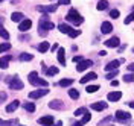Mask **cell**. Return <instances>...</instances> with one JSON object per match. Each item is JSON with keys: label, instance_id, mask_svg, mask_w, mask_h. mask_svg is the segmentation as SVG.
<instances>
[{"label": "cell", "instance_id": "cell-41", "mask_svg": "<svg viewBox=\"0 0 134 126\" xmlns=\"http://www.w3.org/2000/svg\"><path fill=\"white\" fill-rule=\"evenodd\" d=\"M73 61H75V62H81L84 59H82V56H73Z\"/></svg>", "mask_w": 134, "mask_h": 126}, {"label": "cell", "instance_id": "cell-9", "mask_svg": "<svg viewBox=\"0 0 134 126\" xmlns=\"http://www.w3.org/2000/svg\"><path fill=\"white\" fill-rule=\"evenodd\" d=\"M119 64H120V59H114V61H110L108 64L105 65V70H107V71H113V70H117Z\"/></svg>", "mask_w": 134, "mask_h": 126}, {"label": "cell", "instance_id": "cell-37", "mask_svg": "<svg viewBox=\"0 0 134 126\" xmlns=\"http://www.w3.org/2000/svg\"><path fill=\"white\" fill-rule=\"evenodd\" d=\"M124 81H125V82H134V73H131V75L126 73V75L124 76Z\"/></svg>", "mask_w": 134, "mask_h": 126}, {"label": "cell", "instance_id": "cell-5", "mask_svg": "<svg viewBox=\"0 0 134 126\" xmlns=\"http://www.w3.org/2000/svg\"><path fill=\"white\" fill-rule=\"evenodd\" d=\"M90 65H93L92 59H84V61H81V62L76 65V70H78V71H84L85 68H88Z\"/></svg>", "mask_w": 134, "mask_h": 126}, {"label": "cell", "instance_id": "cell-24", "mask_svg": "<svg viewBox=\"0 0 134 126\" xmlns=\"http://www.w3.org/2000/svg\"><path fill=\"white\" fill-rule=\"evenodd\" d=\"M107 8H108V2H105V0H100L99 3L96 5L98 11H104V9H107Z\"/></svg>", "mask_w": 134, "mask_h": 126}, {"label": "cell", "instance_id": "cell-38", "mask_svg": "<svg viewBox=\"0 0 134 126\" xmlns=\"http://www.w3.org/2000/svg\"><path fill=\"white\" fill-rule=\"evenodd\" d=\"M119 14H120V12H119L117 9H113V11H110V17L114 18V20H116V18L119 17Z\"/></svg>", "mask_w": 134, "mask_h": 126}, {"label": "cell", "instance_id": "cell-13", "mask_svg": "<svg viewBox=\"0 0 134 126\" xmlns=\"http://www.w3.org/2000/svg\"><path fill=\"white\" fill-rule=\"evenodd\" d=\"M107 97H108V100H110V102H117L119 99H120V97H122V93H120V91L108 93V96H107Z\"/></svg>", "mask_w": 134, "mask_h": 126}, {"label": "cell", "instance_id": "cell-40", "mask_svg": "<svg viewBox=\"0 0 134 126\" xmlns=\"http://www.w3.org/2000/svg\"><path fill=\"white\" fill-rule=\"evenodd\" d=\"M81 34V32H79V31H78V29H75V31H72V32H70V37H72V38H75V37H78V35Z\"/></svg>", "mask_w": 134, "mask_h": 126}, {"label": "cell", "instance_id": "cell-44", "mask_svg": "<svg viewBox=\"0 0 134 126\" xmlns=\"http://www.w3.org/2000/svg\"><path fill=\"white\" fill-rule=\"evenodd\" d=\"M70 0H59V5H69Z\"/></svg>", "mask_w": 134, "mask_h": 126}, {"label": "cell", "instance_id": "cell-16", "mask_svg": "<svg viewBox=\"0 0 134 126\" xmlns=\"http://www.w3.org/2000/svg\"><path fill=\"white\" fill-rule=\"evenodd\" d=\"M92 109H94V111H104V109H107V103L105 102H96V103L92 105Z\"/></svg>", "mask_w": 134, "mask_h": 126}, {"label": "cell", "instance_id": "cell-39", "mask_svg": "<svg viewBox=\"0 0 134 126\" xmlns=\"http://www.w3.org/2000/svg\"><path fill=\"white\" fill-rule=\"evenodd\" d=\"M131 21H134V12H131V14L125 18V21H124V23H125V25H128V23H131Z\"/></svg>", "mask_w": 134, "mask_h": 126}, {"label": "cell", "instance_id": "cell-29", "mask_svg": "<svg viewBox=\"0 0 134 126\" xmlns=\"http://www.w3.org/2000/svg\"><path fill=\"white\" fill-rule=\"evenodd\" d=\"M0 37H2L3 40H8V38H9V32L3 27V26H0Z\"/></svg>", "mask_w": 134, "mask_h": 126}, {"label": "cell", "instance_id": "cell-15", "mask_svg": "<svg viewBox=\"0 0 134 126\" xmlns=\"http://www.w3.org/2000/svg\"><path fill=\"white\" fill-rule=\"evenodd\" d=\"M119 43H120V40H119L117 37H113V38H110L108 41H105V46H107V47H117Z\"/></svg>", "mask_w": 134, "mask_h": 126}, {"label": "cell", "instance_id": "cell-27", "mask_svg": "<svg viewBox=\"0 0 134 126\" xmlns=\"http://www.w3.org/2000/svg\"><path fill=\"white\" fill-rule=\"evenodd\" d=\"M18 59H20V61H32L34 56L31 53H21V55L18 56Z\"/></svg>", "mask_w": 134, "mask_h": 126}, {"label": "cell", "instance_id": "cell-43", "mask_svg": "<svg viewBox=\"0 0 134 126\" xmlns=\"http://www.w3.org/2000/svg\"><path fill=\"white\" fill-rule=\"evenodd\" d=\"M38 34L43 35V37H46V35H47V31H43V29H40V31H38Z\"/></svg>", "mask_w": 134, "mask_h": 126}, {"label": "cell", "instance_id": "cell-50", "mask_svg": "<svg viewBox=\"0 0 134 126\" xmlns=\"http://www.w3.org/2000/svg\"><path fill=\"white\" fill-rule=\"evenodd\" d=\"M130 106H131V108H134V102H130Z\"/></svg>", "mask_w": 134, "mask_h": 126}, {"label": "cell", "instance_id": "cell-35", "mask_svg": "<svg viewBox=\"0 0 134 126\" xmlns=\"http://www.w3.org/2000/svg\"><path fill=\"white\" fill-rule=\"evenodd\" d=\"M85 90H87V93H96L99 90V85H90V87H87Z\"/></svg>", "mask_w": 134, "mask_h": 126}, {"label": "cell", "instance_id": "cell-49", "mask_svg": "<svg viewBox=\"0 0 134 126\" xmlns=\"http://www.w3.org/2000/svg\"><path fill=\"white\" fill-rule=\"evenodd\" d=\"M55 126H63V122H61V120H59V122H57V125Z\"/></svg>", "mask_w": 134, "mask_h": 126}, {"label": "cell", "instance_id": "cell-47", "mask_svg": "<svg viewBox=\"0 0 134 126\" xmlns=\"http://www.w3.org/2000/svg\"><path fill=\"white\" fill-rule=\"evenodd\" d=\"M111 85H113V87H117V85H119V82H117V81H111Z\"/></svg>", "mask_w": 134, "mask_h": 126}, {"label": "cell", "instance_id": "cell-14", "mask_svg": "<svg viewBox=\"0 0 134 126\" xmlns=\"http://www.w3.org/2000/svg\"><path fill=\"white\" fill-rule=\"evenodd\" d=\"M49 108L52 109H63L64 108V103L61 100H50L49 102Z\"/></svg>", "mask_w": 134, "mask_h": 126}, {"label": "cell", "instance_id": "cell-8", "mask_svg": "<svg viewBox=\"0 0 134 126\" xmlns=\"http://www.w3.org/2000/svg\"><path fill=\"white\" fill-rule=\"evenodd\" d=\"M31 26H32V20H27V18H26V20H23V21L18 25V29H20L21 32H26V31L31 29Z\"/></svg>", "mask_w": 134, "mask_h": 126}, {"label": "cell", "instance_id": "cell-30", "mask_svg": "<svg viewBox=\"0 0 134 126\" xmlns=\"http://www.w3.org/2000/svg\"><path fill=\"white\" fill-rule=\"evenodd\" d=\"M25 109L26 111H29V112H34V111H35V105H34V102H26L25 103Z\"/></svg>", "mask_w": 134, "mask_h": 126}, {"label": "cell", "instance_id": "cell-36", "mask_svg": "<svg viewBox=\"0 0 134 126\" xmlns=\"http://www.w3.org/2000/svg\"><path fill=\"white\" fill-rule=\"evenodd\" d=\"M84 114H87V108H78L75 111V116H78V117L79 116H84Z\"/></svg>", "mask_w": 134, "mask_h": 126}, {"label": "cell", "instance_id": "cell-7", "mask_svg": "<svg viewBox=\"0 0 134 126\" xmlns=\"http://www.w3.org/2000/svg\"><path fill=\"white\" fill-rule=\"evenodd\" d=\"M40 29H43V31H50V29H55V25L53 23H50V21H47V20H40Z\"/></svg>", "mask_w": 134, "mask_h": 126}, {"label": "cell", "instance_id": "cell-26", "mask_svg": "<svg viewBox=\"0 0 134 126\" xmlns=\"http://www.w3.org/2000/svg\"><path fill=\"white\" fill-rule=\"evenodd\" d=\"M18 123V120H2L0 118V126H12V125H17Z\"/></svg>", "mask_w": 134, "mask_h": 126}, {"label": "cell", "instance_id": "cell-17", "mask_svg": "<svg viewBox=\"0 0 134 126\" xmlns=\"http://www.w3.org/2000/svg\"><path fill=\"white\" fill-rule=\"evenodd\" d=\"M64 56H66V50H64L63 47L58 49V62L61 64V65H64V64H66V58H64Z\"/></svg>", "mask_w": 134, "mask_h": 126}, {"label": "cell", "instance_id": "cell-48", "mask_svg": "<svg viewBox=\"0 0 134 126\" xmlns=\"http://www.w3.org/2000/svg\"><path fill=\"white\" fill-rule=\"evenodd\" d=\"M99 55H100V56H105V55H107V52H105V50H100Z\"/></svg>", "mask_w": 134, "mask_h": 126}, {"label": "cell", "instance_id": "cell-22", "mask_svg": "<svg viewBox=\"0 0 134 126\" xmlns=\"http://www.w3.org/2000/svg\"><path fill=\"white\" fill-rule=\"evenodd\" d=\"M18 105H20V102L18 100H12L8 106H6V112H12V111H15V109L18 108Z\"/></svg>", "mask_w": 134, "mask_h": 126}, {"label": "cell", "instance_id": "cell-33", "mask_svg": "<svg viewBox=\"0 0 134 126\" xmlns=\"http://www.w3.org/2000/svg\"><path fill=\"white\" fill-rule=\"evenodd\" d=\"M69 96H70L72 99H78V97H79V91H78V90H69Z\"/></svg>", "mask_w": 134, "mask_h": 126}, {"label": "cell", "instance_id": "cell-51", "mask_svg": "<svg viewBox=\"0 0 134 126\" xmlns=\"http://www.w3.org/2000/svg\"><path fill=\"white\" fill-rule=\"evenodd\" d=\"M20 126H25V125H20Z\"/></svg>", "mask_w": 134, "mask_h": 126}, {"label": "cell", "instance_id": "cell-1", "mask_svg": "<svg viewBox=\"0 0 134 126\" xmlns=\"http://www.w3.org/2000/svg\"><path fill=\"white\" fill-rule=\"evenodd\" d=\"M66 18L70 21V23H73V25H81V23L84 21V18L78 14V11H76V9H70Z\"/></svg>", "mask_w": 134, "mask_h": 126}, {"label": "cell", "instance_id": "cell-52", "mask_svg": "<svg viewBox=\"0 0 134 126\" xmlns=\"http://www.w3.org/2000/svg\"><path fill=\"white\" fill-rule=\"evenodd\" d=\"M0 2H2V0H0Z\"/></svg>", "mask_w": 134, "mask_h": 126}, {"label": "cell", "instance_id": "cell-2", "mask_svg": "<svg viewBox=\"0 0 134 126\" xmlns=\"http://www.w3.org/2000/svg\"><path fill=\"white\" fill-rule=\"evenodd\" d=\"M29 82L32 85H40V87H47V81H44L43 77H38V75H37V71H32L31 75H29Z\"/></svg>", "mask_w": 134, "mask_h": 126}, {"label": "cell", "instance_id": "cell-6", "mask_svg": "<svg viewBox=\"0 0 134 126\" xmlns=\"http://www.w3.org/2000/svg\"><path fill=\"white\" fill-rule=\"evenodd\" d=\"M38 123L43 126H53V117L52 116H44L38 120Z\"/></svg>", "mask_w": 134, "mask_h": 126}, {"label": "cell", "instance_id": "cell-23", "mask_svg": "<svg viewBox=\"0 0 134 126\" xmlns=\"http://www.w3.org/2000/svg\"><path fill=\"white\" fill-rule=\"evenodd\" d=\"M90 118H92V114H88V112H87V114H84V117L81 118V122H79V123H76V125H73V126H82V125H85Z\"/></svg>", "mask_w": 134, "mask_h": 126}, {"label": "cell", "instance_id": "cell-31", "mask_svg": "<svg viewBox=\"0 0 134 126\" xmlns=\"http://www.w3.org/2000/svg\"><path fill=\"white\" fill-rule=\"evenodd\" d=\"M117 75H119V70H113V71H110V73L105 76V77H107L108 81H114V77H116Z\"/></svg>", "mask_w": 134, "mask_h": 126}, {"label": "cell", "instance_id": "cell-11", "mask_svg": "<svg viewBox=\"0 0 134 126\" xmlns=\"http://www.w3.org/2000/svg\"><path fill=\"white\" fill-rule=\"evenodd\" d=\"M113 31V26H111V23L110 21H104L102 23V26H100V32L102 34H110Z\"/></svg>", "mask_w": 134, "mask_h": 126}, {"label": "cell", "instance_id": "cell-10", "mask_svg": "<svg viewBox=\"0 0 134 126\" xmlns=\"http://www.w3.org/2000/svg\"><path fill=\"white\" fill-rule=\"evenodd\" d=\"M116 118L117 120H122V122H128L130 118H131V116L128 114V112H125V111H116Z\"/></svg>", "mask_w": 134, "mask_h": 126}, {"label": "cell", "instance_id": "cell-20", "mask_svg": "<svg viewBox=\"0 0 134 126\" xmlns=\"http://www.w3.org/2000/svg\"><path fill=\"white\" fill-rule=\"evenodd\" d=\"M9 61H11V56H9V55H6V56H2V58H0V68H3V70H5V68L8 67Z\"/></svg>", "mask_w": 134, "mask_h": 126}, {"label": "cell", "instance_id": "cell-25", "mask_svg": "<svg viewBox=\"0 0 134 126\" xmlns=\"http://www.w3.org/2000/svg\"><path fill=\"white\" fill-rule=\"evenodd\" d=\"M38 50L41 52V53L47 52V50H49V43H47V41H43L41 44H38Z\"/></svg>", "mask_w": 134, "mask_h": 126}, {"label": "cell", "instance_id": "cell-32", "mask_svg": "<svg viewBox=\"0 0 134 126\" xmlns=\"http://www.w3.org/2000/svg\"><path fill=\"white\" fill-rule=\"evenodd\" d=\"M73 84V79H63V81H59V85L61 87H69V85Z\"/></svg>", "mask_w": 134, "mask_h": 126}, {"label": "cell", "instance_id": "cell-12", "mask_svg": "<svg viewBox=\"0 0 134 126\" xmlns=\"http://www.w3.org/2000/svg\"><path fill=\"white\" fill-rule=\"evenodd\" d=\"M40 12H55L57 11V5H49V6H37Z\"/></svg>", "mask_w": 134, "mask_h": 126}, {"label": "cell", "instance_id": "cell-45", "mask_svg": "<svg viewBox=\"0 0 134 126\" xmlns=\"http://www.w3.org/2000/svg\"><path fill=\"white\" fill-rule=\"evenodd\" d=\"M126 68H128L130 71H134V64H128V65H126Z\"/></svg>", "mask_w": 134, "mask_h": 126}, {"label": "cell", "instance_id": "cell-42", "mask_svg": "<svg viewBox=\"0 0 134 126\" xmlns=\"http://www.w3.org/2000/svg\"><path fill=\"white\" fill-rule=\"evenodd\" d=\"M6 99V93H0V102Z\"/></svg>", "mask_w": 134, "mask_h": 126}, {"label": "cell", "instance_id": "cell-46", "mask_svg": "<svg viewBox=\"0 0 134 126\" xmlns=\"http://www.w3.org/2000/svg\"><path fill=\"white\" fill-rule=\"evenodd\" d=\"M57 49H58V43H55V44L52 46V52H55V50H57Z\"/></svg>", "mask_w": 134, "mask_h": 126}, {"label": "cell", "instance_id": "cell-21", "mask_svg": "<svg viewBox=\"0 0 134 126\" xmlns=\"http://www.w3.org/2000/svg\"><path fill=\"white\" fill-rule=\"evenodd\" d=\"M25 15H23V14H21V12H12V15H11V20H12V21H20V23H21V21H23V20H25Z\"/></svg>", "mask_w": 134, "mask_h": 126}, {"label": "cell", "instance_id": "cell-3", "mask_svg": "<svg viewBox=\"0 0 134 126\" xmlns=\"http://www.w3.org/2000/svg\"><path fill=\"white\" fill-rule=\"evenodd\" d=\"M6 82H8L9 88L11 90H21L23 88V82L17 77V76H12V77H8V79H5Z\"/></svg>", "mask_w": 134, "mask_h": 126}, {"label": "cell", "instance_id": "cell-28", "mask_svg": "<svg viewBox=\"0 0 134 126\" xmlns=\"http://www.w3.org/2000/svg\"><path fill=\"white\" fill-rule=\"evenodd\" d=\"M58 71H59V68L58 67H50L46 70V73H47V76H53V75H58Z\"/></svg>", "mask_w": 134, "mask_h": 126}, {"label": "cell", "instance_id": "cell-19", "mask_svg": "<svg viewBox=\"0 0 134 126\" xmlns=\"http://www.w3.org/2000/svg\"><path fill=\"white\" fill-rule=\"evenodd\" d=\"M96 77H98V75H96V73H87L84 77H81V84H85V82L93 81V79H96Z\"/></svg>", "mask_w": 134, "mask_h": 126}, {"label": "cell", "instance_id": "cell-4", "mask_svg": "<svg viewBox=\"0 0 134 126\" xmlns=\"http://www.w3.org/2000/svg\"><path fill=\"white\" fill-rule=\"evenodd\" d=\"M47 93H49V90H46V88L35 90V91H31V93H29V97H31V99H38V97H41V96H46Z\"/></svg>", "mask_w": 134, "mask_h": 126}, {"label": "cell", "instance_id": "cell-18", "mask_svg": "<svg viewBox=\"0 0 134 126\" xmlns=\"http://www.w3.org/2000/svg\"><path fill=\"white\" fill-rule=\"evenodd\" d=\"M58 29H59V32H61V34H70V32L73 31V29H72L69 25H66V23H61V25L58 26Z\"/></svg>", "mask_w": 134, "mask_h": 126}, {"label": "cell", "instance_id": "cell-34", "mask_svg": "<svg viewBox=\"0 0 134 126\" xmlns=\"http://www.w3.org/2000/svg\"><path fill=\"white\" fill-rule=\"evenodd\" d=\"M9 49H11V44H9V43H3V44H0V53H2V52L9 50Z\"/></svg>", "mask_w": 134, "mask_h": 126}]
</instances>
